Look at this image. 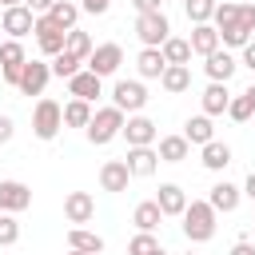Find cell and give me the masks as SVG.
<instances>
[{
	"mask_svg": "<svg viewBox=\"0 0 255 255\" xmlns=\"http://www.w3.org/2000/svg\"><path fill=\"white\" fill-rule=\"evenodd\" d=\"M12 135H16V120L12 116H0V143H8Z\"/></svg>",
	"mask_w": 255,
	"mask_h": 255,
	"instance_id": "cell-41",
	"label": "cell"
},
{
	"mask_svg": "<svg viewBox=\"0 0 255 255\" xmlns=\"http://www.w3.org/2000/svg\"><path fill=\"white\" fill-rule=\"evenodd\" d=\"M179 135H183L187 143L203 147V143H211V139H215V124H211V116H203V112H199V116H191V120L183 124V131H179Z\"/></svg>",
	"mask_w": 255,
	"mask_h": 255,
	"instance_id": "cell-20",
	"label": "cell"
},
{
	"mask_svg": "<svg viewBox=\"0 0 255 255\" xmlns=\"http://www.w3.org/2000/svg\"><path fill=\"white\" fill-rule=\"evenodd\" d=\"M16 4H24V0H0V12H4V8H16Z\"/></svg>",
	"mask_w": 255,
	"mask_h": 255,
	"instance_id": "cell-46",
	"label": "cell"
},
{
	"mask_svg": "<svg viewBox=\"0 0 255 255\" xmlns=\"http://www.w3.org/2000/svg\"><path fill=\"white\" fill-rule=\"evenodd\" d=\"M48 20H52V24H60L64 32H72V28H76V20H80V4H72V0H56V4H52V12H48Z\"/></svg>",
	"mask_w": 255,
	"mask_h": 255,
	"instance_id": "cell-28",
	"label": "cell"
},
{
	"mask_svg": "<svg viewBox=\"0 0 255 255\" xmlns=\"http://www.w3.org/2000/svg\"><path fill=\"white\" fill-rule=\"evenodd\" d=\"M179 219H183V235H187L191 243H207V239L215 235V223H219V215H215V207H211L207 199H191Z\"/></svg>",
	"mask_w": 255,
	"mask_h": 255,
	"instance_id": "cell-1",
	"label": "cell"
},
{
	"mask_svg": "<svg viewBox=\"0 0 255 255\" xmlns=\"http://www.w3.org/2000/svg\"><path fill=\"white\" fill-rule=\"evenodd\" d=\"M68 96H72V100H84V104H96V100L104 96V80L92 76L88 68H80V72L68 80Z\"/></svg>",
	"mask_w": 255,
	"mask_h": 255,
	"instance_id": "cell-13",
	"label": "cell"
},
{
	"mask_svg": "<svg viewBox=\"0 0 255 255\" xmlns=\"http://www.w3.org/2000/svg\"><path fill=\"white\" fill-rule=\"evenodd\" d=\"M112 8V0H80V12H88V16H104Z\"/></svg>",
	"mask_w": 255,
	"mask_h": 255,
	"instance_id": "cell-38",
	"label": "cell"
},
{
	"mask_svg": "<svg viewBox=\"0 0 255 255\" xmlns=\"http://www.w3.org/2000/svg\"><path fill=\"white\" fill-rule=\"evenodd\" d=\"M159 56H163V64H187L191 60V44L179 40V36H167L163 48H159Z\"/></svg>",
	"mask_w": 255,
	"mask_h": 255,
	"instance_id": "cell-30",
	"label": "cell"
},
{
	"mask_svg": "<svg viewBox=\"0 0 255 255\" xmlns=\"http://www.w3.org/2000/svg\"><path fill=\"white\" fill-rule=\"evenodd\" d=\"M227 116H231L235 124H247V120L255 116V108L247 104V96H231V104H227Z\"/></svg>",
	"mask_w": 255,
	"mask_h": 255,
	"instance_id": "cell-35",
	"label": "cell"
},
{
	"mask_svg": "<svg viewBox=\"0 0 255 255\" xmlns=\"http://www.w3.org/2000/svg\"><path fill=\"white\" fill-rule=\"evenodd\" d=\"M68 255H84V251H68Z\"/></svg>",
	"mask_w": 255,
	"mask_h": 255,
	"instance_id": "cell-47",
	"label": "cell"
},
{
	"mask_svg": "<svg viewBox=\"0 0 255 255\" xmlns=\"http://www.w3.org/2000/svg\"><path fill=\"white\" fill-rule=\"evenodd\" d=\"M199 104H203V116H227V104H231L227 84H207L203 96H199Z\"/></svg>",
	"mask_w": 255,
	"mask_h": 255,
	"instance_id": "cell-23",
	"label": "cell"
},
{
	"mask_svg": "<svg viewBox=\"0 0 255 255\" xmlns=\"http://www.w3.org/2000/svg\"><path fill=\"white\" fill-rule=\"evenodd\" d=\"M131 223H135V231H147V235H155V227L163 223V211H159V203H155V199H143V203H135V211H131Z\"/></svg>",
	"mask_w": 255,
	"mask_h": 255,
	"instance_id": "cell-24",
	"label": "cell"
},
{
	"mask_svg": "<svg viewBox=\"0 0 255 255\" xmlns=\"http://www.w3.org/2000/svg\"><path fill=\"white\" fill-rule=\"evenodd\" d=\"M187 44H191V56H211L215 48H223V44H219V32H215L211 24H191Z\"/></svg>",
	"mask_w": 255,
	"mask_h": 255,
	"instance_id": "cell-19",
	"label": "cell"
},
{
	"mask_svg": "<svg viewBox=\"0 0 255 255\" xmlns=\"http://www.w3.org/2000/svg\"><path fill=\"white\" fill-rule=\"evenodd\" d=\"M143 104H147V88H143V80H116V84H112V108H120L124 116H128V112L139 116Z\"/></svg>",
	"mask_w": 255,
	"mask_h": 255,
	"instance_id": "cell-4",
	"label": "cell"
},
{
	"mask_svg": "<svg viewBox=\"0 0 255 255\" xmlns=\"http://www.w3.org/2000/svg\"><path fill=\"white\" fill-rule=\"evenodd\" d=\"M163 56H159V48H143L139 56H135V72H139V80H159L163 76Z\"/></svg>",
	"mask_w": 255,
	"mask_h": 255,
	"instance_id": "cell-26",
	"label": "cell"
},
{
	"mask_svg": "<svg viewBox=\"0 0 255 255\" xmlns=\"http://www.w3.org/2000/svg\"><path fill=\"white\" fill-rule=\"evenodd\" d=\"M48 80H52V64H44V60H28L24 72H20L16 92H20V96H44Z\"/></svg>",
	"mask_w": 255,
	"mask_h": 255,
	"instance_id": "cell-10",
	"label": "cell"
},
{
	"mask_svg": "<svg viewBox=\"0 0 255 255\" xmlns=\"http://www.w3.org/2000/svg\"><path fill=\"white\" fill-rule=\"evenodd\" d=\"M128 183H131V175H128V163H124V159H108V163L100 167V187H104V191L120 195V191H128Z\"/></svg>",
	"mask_w": 255,
	"mask_h": 255,
	"instance_id": "cell-17",
	"label": "cell"
},
{
	"mask_svg": "<svg viewBox=\"0 0 255 255\" xmlns=\"http://www.w3.org/2000/svg\"><path fill=\"white\" fill-rule=\"evenodd\" d=\"M199 163H203L207 171H223V167L231 163V147H227V143H219V139H211V143H203Z\"/></svg>",
	"mask_w": 255,
	"mask_h": 255,
	"instance_id": "cell-27",
	"label": "cell"
},
{
	"mask_svg": "<svg viewBox=\"0 0 255 255\" xmlns=\"http://www.w3.org/2000/svg\"><path fill=\"white\" fill-rule=\"evenodd\" d=\"M155 203H159L163 219H167V215H175V219H179V215H183V207H187L191 199H187V191H183L179 183H159V191H155Z\"/></svg>",
	"mask_w": 255,
	"mask_h": 255,
	"instance_id": "cell-16",
	"label": "cell"
},
{
	"mask_svg": "<svg viewBox=\"0 0 255 255\" xmlns=\"http://www.w3.org/2000/svg\"><path fill=\"white\" fill-rule=\"evenodd\" d=\"M135 36L143 48H163V40L171 36V20L163 12H143V16H135Z\"/></svg>",
	"mask_w": 255,
	"mask_h": 255,
	"instance_id": "cell-5",
	"label": "cell"
},
{
	"mask_svg": "<svg viewBox=\"0 0 255 255\" xmlns=\"http://www.w3.org/2000/svg\"><path fill=\"white\" fill-rule=\"evenodd\" d=\"M60 128H64V104H56V100H48V96H40L36 100V108H32V131H36V139H56L60 135Z\"/></svg>",
	"mask_w": 255,
	"mask_h": 255,
	"instance_id": "cell-3",
	"label": "cell"
},
{
	"mask_svg": "<svg viewBox=\"0 0 255 255\" xmlns=\"http://www.w3.org/2000/svg\"><path fill=\"white\" fill-rule=\"evenodd\" d=\"M52 4H56V0H24V8H28L32 16H48V12H52Z\"/></svg>",
	"mask_w": 255,
	"mask_h": 255,
	"instance_id": "cell-39",
	"label": "cell"
},
{
	"mask_svg": "<svg viewBox=\"0 0 255 255\" xmlns=\"http://www.w3.org/2000/svg\"><path fill=\"white\" fill-rule=\"evenodd\" d=\"M243 195H247V199H251V203H255V171H251V175H247V183H243Z\"/></svg>",
	"mask_w": 255,
	"mask_h": 255,
	"instance_id": "cell-44",
	"label": "cell"
},
{
	"mask_svg": "<svg viewBox=\"0 0 255 255\" xmlns=\"http://www.w3.org/2000/svg\"><path fill=\"white\" fill-rule=\"evenodd\" d=\"M124 120H128V116H124L120 108H112V104H108V108H96V112H92V124L84 128L88 143H92V147H104V143H112V139L124 131Z\"/></svg>",
	"mask_w": 255,
	"mask_h": 255,
	"instance_id": "cell-2",
	"label": "cell"
},
{
	"mask_svg": "<svg viewBox=\"0 0 255 255\" xmlns=\"http://www.w3.org/2000/svg\"><path fill=\"white\" fill-rule=\"evenodd\" d=\"M243 96H247V104H251V108H255V84H251V88H247V92H243Z\"/></svg>",
	"mask_w": 255,
	"mask_h": 255,
	"instance_id": "cell-45",
	"label": "cell"
},
{
	"mask_svg": "<svg viewBox=\"0 0 255 255\" xmlns=\"http://www.w3.org/2000/svg\"><path fill=\"white\" fill-rule=\"evenodd\" d=\"M183 8H187L191 24H211V16H215V0H183Z\"/></svg>",
	"mask_w": 255,
	"mask_h": 255,
	"instance_id": "cell-32",
	"label": "cell"
},
{
	"mask_svg": "<svg viewBox=\"0 0 255 255\" xmlns=\"http://www.w3.org/2000/svg\"><path fill=\"white\" fill-rule=\"evenodd\" d=\"M32 36H36V44H40V52H44L48 60H52V56H60V52H64V40H68V32H64L60 24H52L48 16H36Z\"/></svg>",
	"mask_w": 255,
	"mask_h": 255,
	"instance_id": "cell-8",
	"label": "cell"
},
{
	"mask_svg": "<svg viewBox=\"0 0 255 255\" xmlns=\"http://www.w3.org/2000/svg\"><path fill=\"white\" fill-rule=\"evenodd\" d=\"M68 251H84V255H100L104 251V239L88 227H68Z\"/></svg>",
	"mask_w": 255,
	"mask_h": 255,
	"instance_id": "cell-25",
	"label": "cell"
},
{
	"mask_svg": "<svg viewBox=\"0 0 255 255\" xmlns=\"http://www.w3.org/2000/svg\"><path fill=\"white\" fill-rule=\"evenodd\" d=\"M124 163H128V175H131V179H151V175L159 171V155H155V147H128Z\"/></svg>",
	"mask_w": 255,
	"mask_h": 255,
	"instance_id": "cell-11",
	"label": "cell"
},
{
	"mask_svg": "<svg viewBox=\"0 0 255 255\" xmlns=\"http://www.w3.org/2000/svg\"><path fill=\"white\" fill-rule=\"evenodd\" d=\"M227 255H255V243L239 239V243H231V251H227Z\"/></svg>",
	"mask_w": 255,
	"mask_h": 255,
	"instance_id": "cell-43",
	"label": "cell"
},
{
	"mask_svg": "<svg viewBox=\"0 0 255 255\" xmlns=\"http://www.w3.org/2000/svg\"><path fill=\"white\" fill-rule=\"evenodd\" d=\"M131 8L143 16V12H163V0H131Z\"/></svg>",
	"mask_w": 255,
	"mask_h": 255,
	"instance_id": "cell-40",
	"label": "cell"
},
{
	"mask_svg": "<svg viewBox=\"0 0 255 255\" xmlns=\"http://www.w3.org/2000/svg\"><path fill=\"white\" fill-rule=\"evenodd\" d=\"M235 68H239V60H235L227 48H215L211 56H203V72H207L211 84H227V80L235 76Z\"/></svg>",
	"mask_w": 255,
	"mask_h": 255,
	"instance_id": "cell-12",
	"label": "cell"
},
{
	"mask_svg": "<svg viewBox=\"0 0 255 255\" xmlns=\"http://www.w3.org/2000/svg\"><path fill=\"white\" fill-rule=\"evenodd\" d=\"M92 48H96V44H92V36H88V32H80V28H72V32H68V40H64V52H68V56H76V60H84V64H88Z\"/></svg>",
	"mask_w": 255,
	"mask_h": 255,
	"instance_id": "cell-29",
	"label": "cell"
},
{
	"mask_svg": "<svg viewBox=\"0 0 255 255\" xmlns=\"http://www.w3.org/2000/svg\"><path fill=\"white\" fill-rule=\"evenodd\" d=\"M120 135L128 139V147H155L159 128H155V120H147V116L139 112V116H128V120H124V131H120Z\"/></svg>",
	"mask_w": 255,
	"mask_h": 255,
	"instance_id": "cell-7",
	"label": "cell"
},
{
	"mask_svg": "<svg viewBox=\"0 0 255 255\" xmlns=\"http://www.w3.org/2000/svg\"><path fill=\"white\" fill-rule=\"evenodd\" d=\"M159 88H163L167 96L187 92V88H191V68H187V64H167L163 76H159Z\"/></svg>",
	"mask_w": 255,
	"mask_h": 255,
	"instance_id": "cell-22",
	"label": "cell"
},
{
	"mask_svg": "<svg viewBox=\"0 0 255 255\" xmlns=\"http://www.w3.org/2000/svg\"><path fill=\"white\" fill-rule=\"evenodd\" d=\"M20 239V223H16V215H4L0 211V247H12Z\"/></svg>",
	"mask_w": 255,
	"mask_h": 255,
	"instance_id": "cell-36",
	"label": "cell"
},
{
	"mask_svg": "<svg viewBox=\"0 0 255 255\" xmlns=\"http://www.w3.org/2000/svg\"><path fill=\"white\" fill-rule=\"evenodd\" d=\"M32 24H36V16H32L24 4H16V8H4V12H0V28L8 32V40L28 36V32H32Z\"/></svg>",
	"mask_w": 255,
	"mask_h": 255,
	"instance_id": "cell-14",
	"label": "cell"
},
{
	"mask_svg": "<svg viewBox=\"0 0 255 255\" xmlns=\"http://www.w3.org/2000/svg\"><path fill=\"white\" fill-rule=\"evenodd\" d=\"M80 64H84V60H76V56L60 52V56H52V76H60V80H72V76L80 72Z\"/></svg>",
	"mask_w": 255,
	"mask_h": 255,
	"instance_id": "cell-34",
	"label": "cell"
},
{
	"mask_svg": "<svg viewBox=\"0 0 255 255\" xmlns=\"http://www.w3.org/2000/svg\"><path fill=\"white\" fill-rule=\"evenodd\" d=\"M239 68H251V72H255V40H247V44H243V56H239Z\"/></svg>",
	"mask_w": 255,
	"mask_h": 255,
	"instance_id": "cell-42",
	"label": "cell"
},
{
	"mask_svg": "<svg viewBox=\"0 0 255 255\" xmlns=\"http://www.w3.org/2000/svg\"><path fill=\"white\" fill-rule=\"evenodd\" d=\"M64 124H68V128H88V124H92V104L68 100V104H64Z\"/></svg>",
	"mask_w": 255,
	"mask_h": 255,
	"instance_id": "cell-31",
	"label": "cell"
},
{
	"mask_svg": "<svg viewBox=\"0 0 255 255\" xmlns=\"http://www.w3.org/2000/svg\"><path fill=\"white\" fill-rule=\"evenodd\" d=\"M120 64H124V48H120V44H96V48H92V56H88V72H92V76H100V80L116 76V72H120Z\"/></svg>",
	"mask_w": 255,
	"mask_h": 255,
	"instance_id": "cell-6",
	"label": "cell"
},
{
	"mask_svg": "<svg viewBox=\"0 0 255 255\" xmlns=\"http://www.w3.org/2000/svg\"><path fill=\"white\" fill-rule=\"evenodd\" d=\"M235 24H239V32H255V4H239V16H235Z\"/></svg>",
	"mask_w": 255,
	"mask_h": 255,
	"instance_id": "cell-37",
	"label": "cell"
},
{
	"mask_svg": "<svg viewBox=\"0 0 255 255\" xmlns=\"http://www.w3.org/2000/svg\"><path fill=\"white\" fill-rule=\"evenodd\" d=\"M64 215H68V223H88L92 215H96V199H92V191H68L64 195Z\"/></svg>",
	"mask_w": 255,
	"mask_h": 255,
	"instance_id": "cell-15",
	"label": "cell"
},
{
	"mask_svg": "<svg viewBox=\"0 0 255 255\" xmlns=\"http://www.w3.org/2000/svg\"><path fill=\"white\" fill-rule=\"evenodd\" d=\"M159 255H167V251H159Z\"/></svg>",
	"mask_w": 255,
	"mask_h": 255,
	"instance_id": "cell-48",
	"label": "cell"
},
{
	"mask_svg": "<svg viewBox=\"0 0 255 255\" xmlns=\"http://www.w3.org/2000/svg\"><path fill=\"white\" fill-rule=\"evenodd\" d=\"M163 247H159V239L155 235H147V231H135L131 235V243H128V255H159Z\"/></svg>",
	"mask_w": 255,
	"mask_h": 255,
	"instance_id": "cell-33",
	"label": "cell"
},
{
	"mask_svg": "<svg viewBox=\"0 0 255 255\" xmlns=\"http://www.w3.org/2000/svg\"><path fill=\"white\" fill-rule=\"evenodd\" d=\"M32 207V187L20 179H0V211L4 215H20Z\"/></svg>",
	"mask_w": 255,
	"mask_h": 255,
	"instance_id": "cell-9",
	"label": "cell"
},
{
	"mask_svg": "<svg viewBox=\"0 0 255 255\" xmlns=\"http://www.w3.org/2000/svg\"><path fill=\"white\" fill-rule=\"evenodd\" d=\"M239 199H243V187H235V183H227V179H219V183L211 187V195H207V203L215 207V215H219V211H223V215L235 211Z\"/></svg>",
	"mask_w": 255,
	"mask_h": 255,
	"instance_id": "cell-18",
	"label": "cell"
},
{
	"mask_svg": "<svg viewBox=\"0 0 255 255\" xmlns=\"http://www.w3.org/2000/svg\"><path fill=\"white\" fill-rule=\"evenodd\" d=\"M187 255H195V251H187Z\"/></svg>",
	"mask_w": 255,
	"mask_h": 255,
	"instance_id": "cell-49",
	"label": "cell"
},
{
	"mask_svg": "<svg viewBox=\"0 0 255 255\" xmlns=\"http://www.w3.org/2000/svg\"><path fill=\"white\" fill-rule=\"evenodd\" d=\"M155 155H159V163H183V159L191 155V143H187L183 135H159Z\"/></svg>",
	"mask_w": 255,
	"mask_h": 255,
	"instance_id": "cell-21",
	"label": "cell"
}]
</instances>
